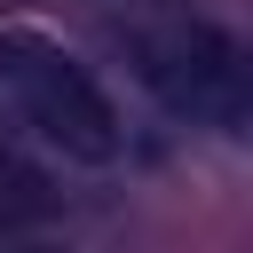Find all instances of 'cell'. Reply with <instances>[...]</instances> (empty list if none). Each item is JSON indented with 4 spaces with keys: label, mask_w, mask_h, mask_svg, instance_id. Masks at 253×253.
Listing matches in <instances>:
<instances>
[{
    "label": "cell",
    "mask_w": 253,
    "mask_h": 253,
    "mask_svg": "<svg viewBox=\"0 0 253 253\" xmlns=\"http://www.w3.org/2000/svg\"><path fill=\"white\" fill-rule=\"evenodd\" d=\"M55 198H47V182L16 158V150H0V237H16V229H32L40 213H47Z\"/></svg>",
    "instance_id": "3957f363"
},
{
    "label": "cell",
    "mask_w": 253,
    "mask_h": 253,
    "mask_svg": "<svg viewBox=\"0 0 253 253\" xmlns=\"http://www.w3.org/2000/svg\"><path fill=\"white\" fill-rule=\"evenodd\" d=\"M0 103H8L40 142H55V150L79 158V166H111V158L126 150V126H119L111 95H103L95 71H87L63 40H47V32H0Z\"/></svg>",
    "instance_id": "7a4b0ae2"
},
{
    "label": "cell",
    "mask_w": 253,
    "mask_h": 253,
    "mask_svg": "<svg viewBox=\"0 0 253 253\" xmlns=\"http://www.w3.org/2000/svg\"><path fill=\"white\" fill-rule=\"evenodd\" d=\"M111 47L126 55V71L150 87L158 111L221 126V134L253 126V63L221 24L190 16V8H126V16H111Z\"/></svg>",
    "instance_id": "6da1fadb"
}]
</instances>
